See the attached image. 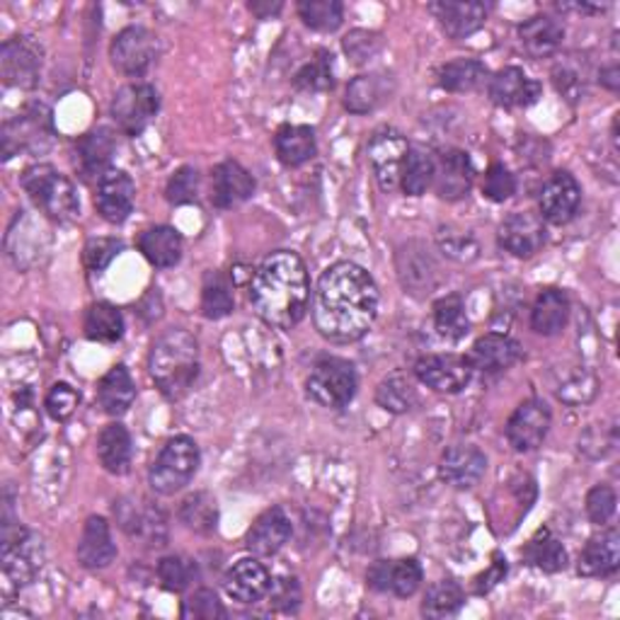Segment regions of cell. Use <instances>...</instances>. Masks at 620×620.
I'll return each instance as SVG.
<instances>
[{
	"instance_id": "obj_1",
	"label": "cell",
	"mask_w": 620,
	"mask_h": 620,
	"mask_svg": "<svg viewBox=\"0 0 620 620\" xmlns=\"http://www.w3.org/2000/svg\"><path fill=\"white\" fill-rule=\"evenodd\" d=\"M378 301L381 296L369 272L354 262H337L323 272L315 288V327L335 345H351L371 330Z\"/></svg>"
},
{
	"instance_id": "obj_2",
	"label": "cell",
	"mask_w": 620,
	"mask_h": 620,
	"mask_svg": "<svg viewBox=\"0 0 620 620\" xmlns=\"http://www.w3.org/2000/svg\"><path fill=\"white\" fill-rule=\"evenodd\" d=\"M311 301L308 270L291 250L272 252L252 274L250 303L262 323L291 330L306 318Z\"/></svg>"
},
{
	"instance_id": "obj_3",
	"label": "cell",
	"mask_w": 620,
	"mask_h": 620,
	"mask_svg": "<svg viewBox=\"0 0 620 620\" xmlns=\"http://www.w3.org/2000/svg\"><path fill=\"white\" fill-rule=\"evenodd\" d=\"M148 369L158 390L168 400H180L189 393L199 376V345L182 327L162 333L148 357Z\"/></svg>"
},
{
	"instance_id": "obj_4",
	"label": "cell",
	"mask_w": 620,
	"mask_h": 620,
	"mask_svg": "<svg viewBox=\"0 0 620 620\" xmlns=\"http://www.w3.org/2000/svg\"><path fill=\"white\" fill-rule=\"evenodd\" d=\"M22 189L32 199V204L40 209L46 219L69 223L81 213V199L78 189L69 180L66 175H61L54 166H32L20 177Z\"/></svg>"
},
{
	"instance_id": "obj_5",
	"label": "cell",
	"mask_w": 620,
	"mask_h": 620,
	"mask_svg": "<svg viewBox=\"0 0 620 620\" xmlns=\"http://www.w3.org/2000/svg\"><path fill=\"white\" fill-rule=\"evenodd\" d=\"M201 453L192 437H172L166 446L160 449L156 463L150 465L148 483L154 492L162 497L177 495L185 490L199 471Z\"/></svg>"
},
{
	"instance_id": "obj_6",
	"label": "cell",
	"mask_w": 620,
	"mask_h": 620,
	"mask_svg": "<svg viewBox=\"0 0 620 620\" xmlns=\"http://www.w3.org/2000/svg\"><path fill=\"white\" fill-rule=\"evenodd\" d=\"M359 376L354 364L339 357H325L311 369L306 381V393L313 402L323 404V408L341 410L357 396Z\"/></svg>"
},
{
	"instance_id": "obj_7",
	"label": "cell",
	"mask_w": 620,
	"mask_h": 620,
	"mask_svg": "<svg viewBox=\"0 0 620 620\" xmlns=\"http://www.w3.org/2000/svg\"><path fill=\"white\" fill-rule=\"evenodd\" d=\"M54 144V119L52 109L42 103H30L15 119L3 126V158L10 160L20 150L42 154Z\"/></svg>"
},
{
	"instance_id": "obj_8",
	"label": "cell",
	"mask_w": 620,
	"mask_h": 620,
	"mask_svg": "<svg viewBox=\"0 0 620 620\" xmlns=\"http://www.w3.org/2000/svg\"><path fill=\"white\" fill-rule=\"evenodd\" d=\"M42 540L6 516L3 524V575L15 587L30 585L42 569Z\"/></svg>"
},
{
	"instance_id": "obj_9",
	"label": "cell",
	"mask_w": 620,
	"mask_h": 620,
	"mask_svg": "<svg viewBox=\"0 0 620 620\" xmlns=\"http://www.w3.org/2000/svg\"><path fill=\"white\" fill-rule=\"evenodd\" d=\"M160 109V95L148 83H129L112 99V117L119 129L129 136L144 134Z\"/></svg>"
},
{
	"instance_id": "obj_10",
	"label": "cell",
	"mask_w": 620,
	"mask_h": 620,
	"mask_svg": "<svg viewBox=\"0 0 620 620\" xmlns=\"http://www.w3.org/2000/svg\"><path fill=\"white\" fill-rule=\"evenodd\" d=\"M109 59L114 69L132 78H141L158 59V40L146 28L122 30L109 46Z\"/></svg>"
},
{
	"instance_id": "obj_11",
	"label": "cell",
	"mask_w": 620,
	"mask_h": 620,
	"mask_svg": "<svg viewBox=\"0 0 620 620\" xmlns=\"http://www.w3.org/2000/svg\"><path fill=\"white\" fill-rule=\"evenodd\" d=\"M410 146L404 141V136L396 129H381L376 132L369 144V162L376 175L378 187L383 192H396L400 187V177L404 160H408Z\"/></svg>"
},
{
	"instance_id": "obj_12",
	"label": "cell",
	"mask_w": 620,
	"mask_h": 620,
	"mask_svg": "<svg viewBox=\"0 0 620 620\" xmlns=\"http://www.w3.org/2000/svg\"><path fill=\"white\" fill-rule=\"evenodd\" d=\"M553 424V412L546 400L530 398L518 404L507 422V441L518 453L536 451L546 441Z\"/></svg>"
},
{
	"instance_id": "obj_13",
	"label": "cell",
	"mask_w": 620,
	"mask_h": 620,
	"mask_svg": "<svg viewBox=\"0 0 620 620\" xmlns=\"http://www.w3.org/2000/svg\"><path fill=\"white\" fill-rule=\"evenodd\" d=\"M42 73V46L30 36H12L0 49V75L10 87L30 91L40 83Z\"/></svg>"
},
{
	"instance_id": "obj_14",
	"label": "cell",
	"mask_w": 620,
	"mask_h": 620,
	"mask_svg": "<svg viewBox=\"0 0 620 620\" xmlns=\"http://www.w3.org/2000/svg\"><path fill=\"white\" fill-rule=\"evenodd\" d=\"M414 376L439 393H461L471 383L473 366L459 354H429L414 364Z\"/></svg>"
},
{
	"instance_id": "obj_15",
	"label": "cell",
	"mask_w": 620,
	"mask_h": 620,
	"mask_svg": "<svg viewBox=\"0 0 620 620\" xmlns=\"http://www.w3.org/2000/svg\"><path fill=\"white\" fill-rule=\"evenodd\" d=\"M497 238L500 245L512 252L514 258H534L536 252L546 245L548 233L546 225H543V219H538L536 213L516 211L502 221Z\"/></svg>"
},
{
	"instance_id": "obj_16",
	"label": "cell",
	"mask_w": 620,
	"mask_h": 620,
	"mask_svg": "<svg viewBox=\"0 0 620 620\" xmlns=\"http://www.w3.org/2000/svg\"><path fill=\"white\" fill-rule=\"evenodd\" d=\"M487 473V455L477 446L455 444L444 451L439 463V475L455 490H471Z\"/></svg>"
},
{
	"instance_id": "obj_17",
	"label": "cell",
	"mask_w": 620,
	"mask_h": 620,
	"mask_svg": "<svg viewBox=\"0 0 620 620\" xmlns=\"http://www.w3.org/2000/svg\"><path fill=\"white\" fill-rule=\"evenodd\" d=\"M581 204V187L575 175L555 172L540 192V213L553 225H565L577 217Z\"/></svg>"
},
{
	"instance_id": "obj_18",
	"label": "cell",
	"mask_w": 620,
	"mask_h": 620,
	"mask_svg": "<svg viewBox=\"0 0 620 620\" xmlns=\"http://www.w3.org/2000/svg\"><path fill=\"white\" fill-rule=\"evenodd\" d=\"M366 579H369V587L374 591H390L400 599H408L420 589L424 572H422V565L414 558L378 560L371 565Z\"/></svg>"
},
{
	"instance_id": "obj_19",
	"label": "cell",
	"mask_w": 620,
	"mask_h": 620,
	"mask_svg": "<svg viewBox=\"0 0 620 620\" xmlns=\"http://www.w3.org/2000/svg\"><path fill=\"white\" fill-rule=\"evenodd\" d=\"M136 201V185L124 170H109L97 182L95 204L99 217L109 223H124L132 217Z\"/></svg>"
},
{
	"instance_id": "obj_20",
	"label": "cell",
	"mask_w": 620,
	"mask_h": 620,
	"mask_svg": "<svg viewBox=\"0 0 620 620\" xmlns=\"http://www.w3.org/2000/svg\"><path fill=\"white\" fill-rule=\"evenodd\" d=\"M522 357H524V349L516 339H512L509 335L490 333L475 341L471 354H467V361H471L473 371L502 374L512 369L514 364L522 361Z\"/></svg>"
},
{
	"instance_id": "obj_21",
	"label": "cell",
	"mask_w": 620,
	"mask_h": 620,
	"mask_svg": "<svg viewBox=\"0 0 620 620\" xmlns=\"http://www.w3.org/2000/svg\"><path fill=\"white\" fill-rule=\"evenodd\" d=\"M255 195V180L235 160H225L213 168L211 175V201L219 209H233L245 204Z\"/></svg>"
},
{
	"instance_id": "obj_22",
	"label": "cell",
	"mask_w": 620,
	"mask_h": 620,
	"mask_svg": "<svg viewBox=\"0 0 620 620\" xmlns=\"http://www.w3.org/2000/svg\"><path fill=\"white\" fill-rule=\"evenodd\" d=\"M540 91H543L540 83L528 78V75L516 66L502 69L497 75H492L490 78V99L504 109L528 107L538 103Z\"/></svg>"
},
{
	"instance_id": "obj_23",
	"label": "cell",
	"mask_w": 620,
	"mask_h": 620,
	"mask_svg": "<svg viewBox=\"0 0 620 620\" xmlns=\"http://www.w3.org/2000/svg\"><path fill=\"white\" fill-rule=\"evenodd\" d=\"M291 530H294V526H291V518L282 507L267 509L258 516V522L248 530L245 546L258 558H270V555H276L286 546Z\"/></svg>"
},
{
	"instance_id": "obj_24",
	"label": "cell",
	"mask_w": 620,
	"mask_h": 620,
	"mask_svg": "<svg viewBox=\"0 0 620 620\" xmlns=\"http://www.w3.org/2000/svg\"><path fill=\"white\" fill-rule=\"evenodd\" d=\"M223 587L228 597L238 603H258L270 593L272 577L262 563L245 558L228 569Z\"/></svg>"
},
{
	"instance_id": "obj_25",
	"label": "cell",
	"mask_w": 620,
	"mask_h": 620,
	"mask_svg": "<svg viewBox=\"0 0 620 620\" xmlns=\"http://www.w3.org/2000/svg\"><path fill=\"white\" fill-rule=\"evenodd\" d=\"M114 150H117V138L105 126L81 136V141L75 144V166L83 180H103V175L109 172Z\"/></svg>"
},
{
	"instance_id": "obj_26",
	"label": "cell",
	"mask_w": 620,
	"mask_h": 620,
	"mask_svg": "<svg viewBox=\"0 0 620 620\" xmlns=\"http://www.w3.org/2000/svg\"><path fill=\"white\" fill-rule=\"evenodd\" d=\"M475 180V168L471 162V156L463 150H446L441 154L437 170H434V185L437 195L446 201H459L467 197Z\"/></svg>"
},
{
	"instance_id": "obj_27",
	"label": "cell",
	"mask_w": 620,
	"mask_h": 620,
	"mask_svg": "<svg viewBox=\"0 0 620 620\" xmlns=\"http://www.w3.org/2000/svg\"><path fill=\"white\" fill-rule=\"evenodd\" d=\"M429 12L439 20V28L451 40H465V36H471L483 28L487 20V6L483 3H451V0H441V3L429 6Z\"/></svg>"
},
{
	"instance_id": "obj_28",
	"label": "cell",
	"mask_w": 620,
	"mask_h": 620,
	"mask_svg": "<svg viewBox=\"0 0 620 620\" xmlns=\"http://www.w3.org/2000/svg\"><path fill=\"white\" fill-rule=\"evenodd\" d=\"M565 24L553 15H534L518 28V42L530 59H548L563 46Z\"/></svg>"
},
{
	"instance_id": "obj_29",
	"label": "cell",
	"mask_w": 620,
	"mask_h": 620,
	"mask_svg": "<svg viewBox=\"0 0 620 620\" xmlns=\"http://www.w3.org/2000/svg\"><path fill=\"white\" fill-rule=\"evenodd\" d=\"M620 565V534L616 528L593 536L579 555L577 572L581 577H609Z\"/></svg>"
},
{
	"instance_id": "obj_30",
	"label": "cell",
	"mask_w": 620,
	"mask_h": 620,
	"mask_svg": "<svg viewBox=\"0 0 620 620\" xmlns=\"http://www.w3.org/2000/svg\"><path fill=\"white\" fill-rule=\"evenodd\" d=\"M114 558H117V546L112 540L109 524L103 516H91L78 540V563L87 569H103L109 567Z\"/></svg>"
},
{
	"instance_id": "obj_31",
	"label": "cell",
	"mask_w": 620,
	"mask_h": 620,
	"mask_svg": "<svg viewBox=\"0 0 620 620\" xmlns=\"http://www.w3.org/2000/svg\"><path fill=\"white\" fill-rule=\"evenodd\" d=\"M141 255L158 270H170L182 260V235L172 225H154L136 240Z\"/></svg>"
},
{
	"instance_id": "obj_32",
	"label": "cell",
	"mask_w": 620,
	"mask_h": 620,
	"mask_svg": "<svg viewBox=\"0 0 620 620\" xmlns=\"http://www.w3.org/2000/svg\"><path fill=\"white\" fill-rule=\"evenodd\" d=\"M390 93H393V81H390V75L386 73L357 75V78L347 85L345 107L351 114H369L381 107L386 99H390Z\"/></svg>"
},
{
	"instance_id": "obj_33",
	"label": "cell",
	"mask_w": 620,
	"mask_h": 620,
	"mask_svg": "<svg viewBox=\"0 0 620 620\" xmlns=\"http://www.w3.org/2000/svg\"><path fill=\"white\" fill-rule=\"evenodd\" d=\"M274 150L286 168H298L318 154V141L311 126L286 124L274 136Z\"/></svg>"
},
{
	"instance_id": "obj_34",
	"label": "cell",
	"mask_w": 620,
	"mask_h": 620,
	"mask_svg": "<svg viewBox=\"0 0 620 620\" xmlns=\"http://www.w3.org/2000/svg\"><path fill=\"white\" fill-rule=\"evenodd\" d=\"M136 400V383L126 366H112L97 386V402L109 417H122L129 412Z\"/></svg>"
},
{
	"instance_id": "obj_35",
	"label": "cell",
	"mask_w": 620,
	"mask_h": 620,
	"mask_svg": "<svg viewBox=\"0 0 620 620\" xmlns=\"http://www.w3.org/2000/svg\"><path fill=\"white\" fill-rule=\"evenodd\" d=\"M132 455H134V444H132L129 429L119 422L107 424L97 439V459L103 463L105 471L112 475L129 473Z\"/></svg>"
},
{
	"instance_id": "obj_36",
	"label": "cell",
	"mask_w": 620,
	"mask_h": 620,
	"mask_svg": "<svg viewBox=\"0 0 620 620\" xmlns=\"http://www.w3.org/2000/svg\"><path fill=\"white\" fill-rule=\"evenodd\" d=\"M569 320V298L560 288H546L530 311V327L543 337L560 335Z\"/></svg>"
},
{
	"instance_id": "obj_37",
	"label": "cell",
	"mask_w": 620,
	"mask_h": 620,
	"mask_svg": "<svg viewBox=\"0 0 620 620\" xmlns=\"http://www.w3.org/2000/svg\"><path fill=\"white\" fill-rule=\"evenodd\" d=\"M490 83V71L477 59H455L439 69V85L449 93H475Z\"/></svg>"
},
{
	"instance_id": "obj_38",
	"label": "cell",
	"mask_w": 620,
	"mask_h": 620,
	"mask_svg": "<svg viewBox=\"0 0 620 620\" xmlns=\"http://www.w3.org/2000/svg\"><path fill=\"white\" fill-rule=\"evenodd\" d=\"M124 335V315L112 303H95L85 313V337L93 341H117Z\"/></svg>"
},
{
	"instance_id": "obj_39",
	"label": "cell",
	"mask_w": 620,
	"mask_h": 620,
	"mask_svg": "<svg viewBox=\"0 0 620 620\" xmlns=\"http://www.w3.org/2000/svg\"><path fill=\"white\" fill-rule=\"evenodd\" d=\"M434 327L439 337L449 341H459L471 333V320H467L465 303L461 296H446L434 303Z\"/></svg>"
},
{
	"instance_id": "obj_40",
	"label": "cell",
	"mask_w": 620,
	"mask_h": 620,
	"mask_svg": "<svg viewBox=\"0 0 620 620\" xmlns=\"http://www.w3.org/2000/svg\"><path fill=\"white\" fill-rule=\"evenodd\" d=\"M434 170H437V160L427 154L422 148H410L408 160H404L402 168V177H400V187L404 195L410 197H422L429 185L434 182Z\"/></svg>"
},
{
	"instance_id": "obj_41",
	"label": "cell",
	"mask_w": 620,
	"mask_h": 620,
	"mask_svg": "<svg viewBox=\"0 0 620 620\" xmlns=\"http://www.w3.org/2000/svg\"><path fill=\"white\" fill-rule=\"evenodd\" d=\"M233 306L235 301L231 282L221 272H209L204 276V286H201V313L209 320H221L225 315H231Z\"/></svg>"
},
{
	"instance_id": "obj_42",
	"label": "cell",
	"mask_w": 620,
	"mask_h": 620,
	"mask_svg": "<svg viewBox=\"0 0 620 620\" xmlns=\"http://www.w3.org/2000/svg\"><path fill=\"white\" fill-rule=\"evenodd\" d=\"M524 558L534 567L550 575L563 572L567 567V550L563 548V543L550 534V530H540V534L528 543L524 550Z\"/></svg>"
},
{
	"instance_id": "obj_43",
	"label": "cell",
	"mask_w": 620,
	"mask_h": 620,
	"mask_svg": "<svg viewBox=\"0 0 620 620\" xmlns=\"http://www.w3.org/2000/svg\"><path fill=\"white\" fill-rule=\"evenodd\" d=\"M465 597L459 581L441 579L429 587L427 597L422 601V616L427 618H451L461 611Z\"/></svg>"
},
{
	"instance_id": "obj_44",
	"label": "cell",
	"mask_w": 620,
	"mask_h": 620,
	"mask_svg": "<svg viewBox=\"0 0 620 620\" xmlns=\"http://www.w3.org/2000/svg\"><path fill=\"white\" fill-rule=\"evenodd\" d=\"M376 402L381 404L383 410L393 414H404L414 408L417 402V390L412 381L404 374H393L383 378L376 388Z\"/></svg>"
},
{
	"instance_id": "obj_45",
	"label": "cell",
	"mask_w": 620,
	"mask_h": 620,
	"mask_svg": "<svg viewBox=\"0 0 620 620\" xmlns=\"http://www.w3.org/2000/svg\"><path fill=\"white\" fill-rule=\"evenodd\" d=\"M296 91L301 93H327L335 87V61L333 54L318 52L294 78Z\"/></svg>"
},
{
	"instance_id": "obj_46",
	"label": "cell",
	"mask_w": 620,
	"mask_h": 620,
	"mask_svg": "<svg viewBox=\"0 0 620 620\" xmlns=\"http://www.w3.org/2000/svg\"><path fill=\"white\" fill-rule=\"evenodd\" d=\"M180 522L197 534H213L219 524V507L217 500L207 492H197V495L187 497L180 509Z\"/></svg>"
},
{
	"instance_id": "obj_47",
	"label": "cell",
	"mask_w": 620,
	"mask_h": 620,
	"mask_svg": "<svg viewBox=\"0 0 620 620\" xmlns=\"http://www.w3.org/2000/svg\"><path fill=\"white\" fill-rule=\"evenodd\" d=\"M298 15L315 32H335L341 24L345 8L339 0H301Z\"/></svg>"
},
{
	"instance_id": "obj_48",
	"label": "cell",
	"mask_w": 620,
	"mask_h": 620,
	"mask_svg": "<svg viewBox=\"0 0 620 620\" xmlns=\"http://www.w3.org/2000/svg\"><path fill=\"white\" fill-rule=\"evenodd\" d=\"M553 83L569 103H577L587 91V69L579 66L575 56H569L553 69Z\"/></svg>"
},
{
	"instance_id": "obj_49",
	"label": "cell",
	"mask_w": 620,
	"mask_h": 620,
	"mask_svg": "<svg viewBox=\"0 0 620 620\" xmlns=\"http://www.w3.org/2000/svg\"><path fill=\"white\" fill-rule=\"evenodd\" d=\"M197 577V565L192 560L182 558V555H170V558H162L158 563V579L162 589L180 593L189 585H192Z\"/></svg>"
},
{
	"instance_id": "obj_50",
	"label": "cell",
	"mask_w": 620,
	"mask_h": 620,
	"mask_svg": "<svg viewBox=\"0 0 620 620\" xmlns=\"http://www.w3.org/2000/svg\"><path fill=\"white\" fill-rule=\"evenodd\" d=\"M400 270V280L402 286L410 288V294H429L434 288V262L429 260L427 255H422L420 260H414V255L408 258V262H398Z\"/></svg>"
},
{
	"instance_id": "obj_51",
	"label": "cell",
	"mask_w": 620,
	"mask_h": 620,
	"mask_svg": "<svg viewBox=\"0 0 620 620\" xmlns=\"http://www.w3.org/2000/svg\"><path fill=\"white\" fill-rule=\"evenodd\" d=\"M437 240H439L441 252H444L446 258L459 260V262H471L477 258V252H480L477 240L471 233L455 231V228H441Z\"/></svg>"
},
{
	"instance_id": "obj_52",
	"label": "cell",
	"mask_w": 620,
	"mask_h": 620,
	"mask_svg": "<svg viewBox=\"0 0 620 620\" xmlns=\"http://www.w3.org/2000/svg\"><path fill=\"white\" fill-rule=\"evenodd\" d=\"M166 195H168L170 204H175V207L192 204V201H197V195H199V172L195 168H189V166L180 168L170 177Z\"/></svg>"
},
{
	"instance_id": "obj_53",
	"label": "cell",
	"mask_w": 620,
	"mask_h": 620,
	"mask_svg": "<svg viewBox=\"0 0 620 620\" xmlns=\"http://www.w3.org/2000/svg\"><path fill=\"white\" fill-rule=\"evenodd\" d=\"M516 192V177L495 162V166H490V170L485 172V180H483V195L495 201V204H502V201L512 199Z\"/></svg>"
},
{
	"instance_id": "obj_54",
	"label": "cell",
	"mask_w": 620,
	"mask_h": 620,
	"mask_svg": "<svg viewBox=\"0 0 620 620\" xmlns=\"http://www.w3.org/2000/svg\"><path fill=\"white\" fill-rule=\"evenodd\" d=\"M46 412L54 417L56 422H66L69 417L78 410L81 404V393L69 383H56L46 396Z\"/></svg>"
},
{
	"instance_id": "obj_55",
	"label": "cell",
	"mask_w": 620,
	"mask_h": 620,
	"mask_svg": "<svg viewBox=\"0 0 620 620\" xmlns=\"http://www.w3.org/2000/svg\"><path fill=\"white\" fill-rule=\"evenodd\" d=\"M182 616L195 620H217V618H225V609L221 606L217 593L209 589H199L185 601Z\"/></svg>"
},
{
	"instance_id": "obj_56",
	"label": "cell",
	"mask_w": 620,
	"mask_h": 620,
	"mask_svg": "<svg viewBox=\"0 0 620 620\" xmlns=\"http://www.w3.org/2000/svg\"><path fill=\"white\" fill-rule=\"evenodd\" d=\"M345 52L351 59V63H361L371 61L378 52H381V36L376 32H366V30H354L345 36Z\"/></svg>"
},
{
	"instance_id": "obj_57",
	"label": "cell",
	"mask_w": 620,
	"mask_h": 620,
	"mask_svg": "<svg viewBox=\"0 0 620 620\" xmlns=\"http://www.w3.org/2000/svg\"><path fill=\"white\" fill-rule=\"evenodd\" d=\"M616 492L606 485H597L587 495V514L593 524H609L616 514Z\"/></svg>"
},
{
	"instance_id": "obj_58",
	"label": "cell",
	"mask_w": 620,
	"mask_h": 620,
	"mask_svg": "<svg viewBox=\"0 0 620 620\" xmlns=\"http://www.w3.org/2000/svg\"><path fill=\"white\" fill-rule=\"evenodd\" d=\"M122 250H124V245L119 243V240H114V238H95V240H91V243L85 245V264H87V270L103 272L107 264L119 255Z\"/></svg>"
},
{
	"instance_id": "obj_59",
	"label": "cell",
	"mask_w": 620,
	"mask_h": 620,
	"mask_svg": "<svg viewBox=\"0 0 620 620\" xmlns=\"http://www.w3.org/2000/svg\"><path fill=\"white\" fill-rule=\"evenodd\" d=\"M616 444H618V429H616V424L609 429V432H606L603 427L601 429L599 427H591V429H587V434L579 439V449L585 451V453H589L591 459H603L606 453L616 449Z\"/></svg>"
},
{
	"instance_id": "obj_60",
	"label": "cell",
	"mask_w": 620,
	"mask_h": 620,
	"mask_svg": "<svg viewBox=\"0 0 620 620\" xmlns=\"http://www.w3.org/2000/svg\"><path fill=\"white\" fill-rule=\"evenodd\" d=\"M270 599L280 611H296L301 603V587L294 577H282L272 581Z\"/></svg>"
},
{
	"instance_id": "obj_61",
	"label": "cell",
	"mask_w": 620,
	"mask_h": 620,
	"mask_svg": "<svg viewBox=\"0 0 620 620\" xmlns=\"http://www.w3.org/2000/svg\"><path fill=\"white\" fill-rule=\"evenodd\" d=\"M507 560L502 558V555H495V563L490 565V569L485 575H480L477 577V585H475V593H487V591H492L495 589L500 581L507 577Z\"/></svg>"
},
{
	"instance_id": "obj_62",
	"label": "cell",
	"mask_w": 620,
	"mask_h": 620,
	"mask_svg": "<svg viewBox=\"0 0 620 620\" xmlns=\"http://www.w3.org/2000/svg\"><path fill=\"white\" fill-rule=\"evenodd\" d=\"M599 81H601L603 87H609L611 93H616L618 87H620V69L616 66V63H613V66H609V69H601Z\"/></svg>"
},
{
	"instance_id": "obj_63",
	"label": "cell",
	"mask_w": 620,
	"mask_h": 620,
	"mask_svg": "<svg viewBox=\"0 0 620 620\" xmlns=\"http://www.w3.org/2000/svg\"><path fill=\"white\" fill-rule=\"evenodd\" d=\"M284 6L280 3V0H276V3H250V10L255 12V15L260 18V20H267V18H272V15H276V12H280Z\"/></svg>"
}]
</instances>
